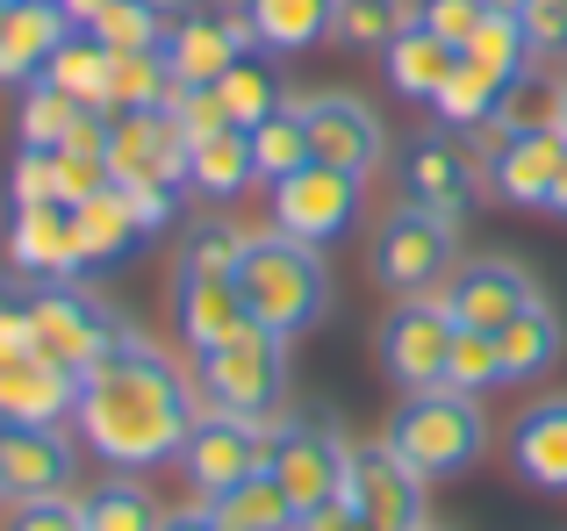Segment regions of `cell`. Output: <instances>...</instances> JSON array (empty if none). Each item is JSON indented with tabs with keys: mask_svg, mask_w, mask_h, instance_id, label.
<instances>
[{
	"mask_svg": "<svg viewBox=\"0 0 567 531\" xmlns=\"http://www.w3.org/2000/svg\"><path fill=\"white\" fill-rule=\"evenodd\" d=\"M194 417H202V409H194L181 366H173L137 323L80 374V403H72L80 446L94 452V460H109L115 475H152V467L181 460Z\"/></svg>",
	"mask_w": 567,
	"mask_h": 531,
	"instance_id": "cell-1",
	"label": "cell"
},
{
	"mask_svg": "<svg viewBox=\"0 0 567 531\" xmlns=\"http://www.w3.org/2000/svg\"><path fill=\"white\" fill-rule=\"evenodd\" d=\"M237 294H245V316L259 331L295 345L331 309V266H323L317 244L288 238V230H251L245 252H237Z\"/></svg>",
	"mask_w": 567,
	"mask_h": 531,
	"instance_id": "cell-2",
	"label": "cell"
},
{
	"mask_svg": "<svg viewBox=\"0 0 567 531\" xmlns=\"http://www.w3.org/2000/svg\"><path fill=\"white\" fill-rule=\"evenodd\" d=\"M381 438L424 481H445V475H460V467H474L488 452V417H482V403L460 395V388H424V395H402V409L388 417Z\"/></svg>",
	"mask_w": 567,
	"mask_h": 531,
	"instance_id": "cell-3",
	"label": "cell"
},
{
	"mask_svg": "<svg viewBox=\"0 0 567 531\" xmlns=\"http://www.w3.org/2000/svg\"><path fill=\"white\" fill-rule=\"evenodd\" d=\"M22 302H29V352L51 360V366H72V374H86V366L130 331L123 309H115L109 294L80 288V280H37Z\"/></svg>",
	"mask_w": 567,
	"mask_h": 531,
	"instance_id": "cell-4",
	"label": "cell"
},
{
	"mask_svg": "<svg viewBox=\"0 0 567 531\" xmlns=\"http://www.w3.org/2000/svg\"><path fill=\"white\" fill-rule=\"evenodd\" d=\"M202 395L208 409H230V417L251 424H274L288 409V337L245 323L237 337L202 352Z\"/></svg>",
	"mask_w": 567,
	"mask_h": 531,
	"instance_id": "cell-5",
	"label": "cell"
},
{
	"mask_svg": "<svg viewBox=\"0 0 567 531\" xmlns=\"http://www.w3.org/2000/svg\"><path fill=\"white\" fill-rule=\"evenodd\" d=\"M453 244H460V216L424 209V201L402 195L374 223V280L395 294V302L431 294V288H445V273H453Z\"/></svg>",
	"mask_w": 567,
	"mask_h": 531,
	"instance_id": "cell-6",
	"label": "cell"
},
{
	"mask_svg": "<svg viewBox=\"0 0 567 531\" xmlns=\"http://www.w3.org/2000/svg\"><path fill=\"white\" fill-rule=\"evenodd\" d=\"M346 438L331 431L323 409H280L274 431H266V475L288 489L295 518L323 510L331 496H346Z\"/></svg>",
	"mask_w": 567,
	"mask_h": 531,
	"instance_id": "cell-7",
	"label": "cell"
},
{
	"mask_svg": "<svg viewBox=\"0 0 567 531\" xmlns=\"http://www.w3.org/2000/svg\"><path fill=\"white\" fill-rule=\"evenodd\" d=\"M251 51V22L237 0H166V65L181 86H216Z\"/></svg>",
	"mask_w": 567,
	"mask_h": 531,
	"instance_id": "cell-8",
	"label": "cell"
},
{
	"mask_svg": "<svg viewBox=\"0 0 567 531\" xmlns=\"http://www.w3.org/2000/svg\"><path fill=\"white\" fill-rule=\"evenodd\" d=\"M374 352H381V374L395 381L402 395L445 388V352H453V316H445V302L439 294L395 302L374 331Z\"/></svg>",
	"mask_w": 567,
	"mask_h": 531,
	"instance_id": "cell-9",
	"label": "cell"
},
{
	"mask_svg": "<svg viewBox=\"0 0 567 531\" xmlns=\"http://www.w3.org/2000/svg\"><path fill=\"white\" fill-rule=\"evenodd\" d=\"M424 489L431 481L388 438H367V446L346 452V503L374 531H424Z\"/></svg>",
	"mask_w": 567,
	"mask_h": 531,
	"instance_id": "cell-10",
	"label": "cell"
},
{
	"mask_svg": "<svg viewBox=\"0 0 567 531\" xmlns=\"http://www.w3.org/2000/svg\"><path fill=\"white\" fill-rule=\"evenodd\" d=\"M360 187L367 180H352V173L309 158L302 173L274 180V230H288V238H302V244L323 252V244H338L352 223H360Z\"/></svg>",
	"mask_w": 567,
	"mask_h": 531,
	"instance_id": "cell-11",
	"label": "cell"
},
{
	"mask_svg": "<svg viewBox=\"0 0 567 531\" xmlns=\"http://www.w3.org/2000/svg\"><path fill=\"white\" fill-rule=\"evenodd\" d=\"M109 173L115 187H181L187 180V129L173 108H115L109 115Z\"/></svg>",
	"mask_w": 567,
	"mask_h": 531,
	"instance_id": "cell-12",
	"label": "cell"
},
{
	"mask_svg": "<svg viewBox=\"0 0 567 531\" xmlns=\"http://www.w3.org/2000/svg\"><path fill=\"white\" fill-rule=\"evenodd\" d=\"M72 481H80V446L58 424H0V503L72 496Z\"/></svg>",
	"mask_w": 567,
	"mask_h": 531,
	"instance_id": "cell-13",
	"label": "cell"
},
{
	"mask_svg": "<svg viewBox=\"0 0 567 531\" xmlns=\"http://www.w3.org/2000/svg\"><path fill=\"white\" fill-rule=\"evenodd\" d=\"M482 137V152H474V166H482V187L496 201H511V209H546V195H554V173L567 158V137L560 129H532V137H496V129H474Z\"/></svg>",
	"mask_w": 567,
	"mask_h": 531,
	"instance_id": "cell-14",
	"label": "cell"
},
{
	"mask_svg": "<svg viewBox=\"0 0 567 531\" xmlns=\"http://www.w3.org/2000/svg\"><path fill=\"white\" fill-rule=\"evenodd\" d=\"M302 129H309L317 166H338V173H352V180H367V173L388 158V129L360 94H309L302 101Z\"/></svg>",
	"mask_w": 567,
	"mask_h": 531,
	"instance_id": "cell-15",
	"label": "cell"
},
{
	"mask_svg": "<svg viewBox=\"0 0 567 531\" xmlns=\"http://www.w3.org/2000/svg\"><path fill=\"white\" fill-rule=\"evenodd\" d=\"M266 431H274V424L208 409V417H194V431H187V446H181V475L202 496H216V489H230V481L259 475V467H266Z\"/></svg>",
	"mask_w": 567,
	"mask_h": 531,
	"instance_id": "cell-16",
	"label": "cell"
},
{
	"mask_svg": "<svg viewBox=\"0 0 567 531\" xmlns=\"http://www.w3.org/2000/svg\"><path fill=\"white\" fill-rule=\"evenodd\" d=\"M8 266L22 280H80L86 266V238H80V216L65 201H37V209H14L8 223Z\"/></svg>",
	"mask_w": 567,
	"mask_h": 531,
	"instance_id": "cell-17",
	"label": "cell"
},
{
	"mask_svg": "<svg viewBox=\"0 0 567 531\" xmlns=\"http://www.w3.org/2000/svg\"><path fill=\"white\" fill-rule=\"evenodd\" d=\"M439 302H445V316L467 323V331H503L517 309L539 302V288H532L525 266H511V259H467V266L445 273Z\"/></svg>",
	"mask_w": 567,
	"mask_h": 531,
	"instance_id": "cell-18",
	"label": "cell"
},
{
	"mask_svg": "<svg viewBox=\"0 0 567 531\" xmlns=\"http://www.w3.org/2000/svg\"><path fill=\"white\" fill-rule=\"evenodd\" d=\"M80 403V374L51 366L37 352H14L0 360V424H65Z\"/></svg>",
	"mask_w": 567,
	"mask_h": 531,
	"instance_id": "cell-19",
	"label": "cell"
},
{
	"mask_svg": "<svg viewBox=\"0 0 567 531\" xmlns=\"http://www.w3.org/2000/svg\"><path fill=\"white\" fill-rule=\"evenodd\" d=\"M474 187H482V166H474L467 152H460L445 129H431V137L410 144V158H402V195L424 201V209H445V216H467Z\"/></svg>",
	"mask_w": 567,
	"mask_h": 531,
	"instance_id": "cell-20",
	"label": "cell"
},
{
	"mask_svg": "<svg viewBox=\"0 0 567 531\" xmlns=\"http://www.w3.org/2000/svg\"><path fill=\"white\" fill-rule=\"evenodd\" d=\"M173 323H181V337L194 352L237 337L251 323L245 294H237V273H194V266H181V273H173Z\"/></svg>",
	"mask_w": 567,
	"mask_h": 531,
	"instance_id": "cell-21",
	"label": "cell"
},
{
	"mask_svg": "<svg viewBox=\"0 0 567 531\" xmlns=\"http://www.w3.org/2000/svg\"><path fill=\"white\" fill-rule=\"evenodd\" d=\"M65 29H72V14L58 0H14L8 22H0V86L22 94L29 80H43V65L65 43Z\"/></svg>",
	"mask_w": 567,
	"mask_h": 531,
	"instance_id": "cell-22",
	"label": "cell"
},
{
	"mask_svg": "<svg viewBox=\"0 0 567 531\" xmlns=\"http://www.w3.org/2000/svg\"><path fill=\"white\" fill-rule=\"evenodd\" d=\"M511 467L546 496H567V395H539L511 424Z\"/></svg>",
	"mask_w": 567,
	"mask_h": 531,
	"instance_id": "cell-23",
	"label": "cell"
},
{
	"mask_svg": "<svg viewBox=\"0 0 567 531\" xmlns=\"http://www.w3.org/2000/svg\"><path fill=\"white\" fill-rule=\"evenodd\" d=\"M251 22V43L274 58H295V51H317L323 37L338 29V0H237Z\"/></svg>",
	"mask_w": 567,
	"mask_h": 531,
	"instance_id": "cell-24",
	"label": "cell"
},
{
	"mask_svg": "<svg viewBox=\"0 0 567 531\" xmlns=\"http://www.w3.org/2000/svg\"><path fill=\"white\" fill-rule=\"evenodd\" d=\"M381 58H388V86L410 94V101H439V86L453 80V65H460V51L439 37V29H424L416 14L395 29V43H388Z\"/></svg>",
	"mask_w": 567,
	"mask_h": 531,
	"instance_id": "cell-25",
	"label": "cell"
},
{
	"mask_svg": "<svg viewBox=\"0 0 567 531\" xmlns=\"http://www.w3.org/2000/svg\"><path fill=\"white\" fill-rule=\"evenodd\" d=\"M43 80H51L58 94L86 101V108H115V51L94 37V29H80V22H72V29H65V43L51 51Z\"/></svg>",
	"mask_w": 567,
	"mask_h": 531,
	"instance_id": "cell-26",
	"label": "cell"
},
{
	"mask_svg": "<svg viewBox=\"0 0 567 531\" xmlns=\"http://www.w3.org/2000/svg\"><path fill=\"white\" fill-rule=\"evenodd\" d=\"M560 316L546 302H532V309H517L511 323L496 331V360H503V388H517V381H539V374H554V360H560Z\"/></svg>",
	"mask_w": 567,
	"mask_h": 531,
	"instance_id": "cell-27",
	"label": "cell"
},
{
	"mask_svg": "<svg viewBox=\"0 0 567 531\" xmlns=\"http://www.w3.org/2000/svg\"><path fill=\"white\" fill-rule=\"evenodd\" d=\"M251 180H259V173H251V137H245V129H223V137L187 144V187L202 201L223 209V201H237Z\"/></svg>",
	"mask_w": 567,
	"mask_h": 531,
	"instance_id": "cell-28",
	"label": "cell"
},
{
	"mask_svg": "<svg viewBox=\"0 0 567 531\" xmlns=\"http://www.w3.org/2000/svg\"><path fill=\"white\" fill-rule=\"evenodd\" d=\"M208 510H216V524L223 531H295L302 518H295V503H288V489H280L274 475H245V481H230V489H216V496H202Z\"/></svg>",
	"mask_w": 567,
	"mask_h": 531,
	"instance_id": "cell-29",
	"label": "cell"
},
{
	"mask_svg": "<svg viewBox=\"0 0 567 531\" xmlns=\"http://www.w3.org/2000/svg\"><path fill=\"white\" fill-rule=\"evenodd\" d=\"M216 94H223V108H230L237 129H251V123H266L274 108H288V86H280L274 51H245V58H237V65L216 80Z\"/></svg>",
	"mask_w": 567,
	"mask_h": 531,
	"instance_id": "cell-30",
	"label": "cell"
},
{
	"mask_svg": "<svg viewBox=\"0 0 567 531\" xmlns=\"http://www.w3.org/2000/svg\"><path fill=\"white\" fill-rule=\"evenodd\" d=\"M560 123V72H517V80H503L496 94V115H488V129L496 137H532V129H554Z\"/></svg>",
	"mask_w": 567,
	"mask_h": 531,
	"instance_id": "cell-31",
	"label": "cell"
},
{
	"mask_svg": "<svg viewBox=\"0 0 567 531\" xmlns=\"http://www.w3.org/2000/svg\"><path fill=\"white\" fill-rule=\"evenodd\" d=\"M80 238H86V259L94 266H115V259H130L144 244V223H137V209H130V195L123 187H101L94 201H80Z\"/></svg>",
	"mask_w": 567,
	"mask_h": 531,
	"instance_id": "cell-32",
	"label": "cell"
},
{
	"mask_svg": "<svg viewBox=\"0 0 567 531\" xmlns=\"http://www.w3.org/2000/svg\"><path fill=\"white\" fill-rule=\"evenodd\" d=\"M80 524L86 531H166V510L152 503L144 481L109 475V481H94V489L80 496Z\"/></svg>",
	"mask_w": 567,
	"mask_h": 531,
	"instance_id": "cell-33",
	"label": "cell"
},
{
	"mask_svg": "<svg viewBox=\"0 0 567 531\" xmlns=\"http://www.w3.org/2000/svg\"><path fill=\"white\" fill-rule=\"evenodd\" d=\"M245 137H251V173H259L266 187H274V180H288V173H302L309 158H317V152H309V129H302V101L274 108L266 123H251Z\"/></svg>",
	"mask_w": 567,
	"mask_h": 531,
	"instance_id": "cell-34",
	"label": "cell"
},
{
	"mask_svg": "<svg viewBox=\"0 0 567 531\" xmlns=\"http://www.w3.org/2000/svg\"><path fill=\"white\" fill-rule=\"evenodd\" d=\"M496 94H503L496 72H482L474 58H460L453 80L439 86V101H431V108H439L445 129H467V137H474V129H488V115H496Z\"/></svg>",
	"mask_w": 567,
	"mask_h": 531,
	"instance_id": "cell-35",
	"label": "cell"
},
{
	"mask_svg": "<svg viewBox=\"0 0 567 531\" xmlns=\"http://www.w3.org/2000/svg\"><path fill=\"white\" fill-rule=\"evenodd\" d=\"M80 29H94L109 51H158V43H166V0H109V8Z\"/></svg>",
	"mask_w": 567,
	"mask_h": 531,
	"instance_id": "cell-36",
	"label": "cell"
},
{
	"mask_svg": "<svg viewBox=\"0 0 567 531\" xmlns=\"http://www.w3.org/2000/svg\"><path fill=\"white\" fill-rule=\"evenodd\" d=\"M173 94H181V80L166 65V43L158 51H115V108H166Z\"/></svg>",
	"mask_w": 567,
	"mask_h": 531,
	"instance_id": "cell-37",
	"label": "cell"
},
{
	"mask_svg": "<svg viewBox=\"0 0 567 531\" xmlns=\"http://www.w3.org/2000/svg\"><path fill=\"white\" fill-rule=\"evenodd\" d=\"M445 388L474 395V403H482L488 388H503L496 331H467V323H453V352H445Z\"/></svg>",
	"mask_w": 567,
	"mask_h": 531,
	"instance_id": "cell-38",
	"label": "cell"
},
{
	"mask_svg": "<svg viewBox=\"0 0 567 531\" xmlns=\"http://www.w3.org/2000/svg\"><path fill=\"white\" fill-rule=\"evenodd\" d=\"M460 58H474L482 72H496V80H517V72L532 65V43H525V22L517 14H482L474 22V37H467V51Z\"/></svg>",
	"mask_w": 567,
	"mask_h": 531,
	"instance_id": "cell-39",
	"label": "cell"
},
{
	"mask_svg": "<svg viewBox=\"0 0 567 531\" xmlns=\"http://www.w3.org/2000/svg\"><path fill=\"white\" fill-rule=\"evenodd\" d=\"M410 0H338V43H352V51H388L395 43V29L410 22Z\"/></svg>",
	"mask_w": 567,
	"mask_h": 531,
	"instance_id": "cell-40",
	"label": "cell"
},
{
	"mask_svg": "<svg viewBox=\"0 0 567 531\" xmlns=\"http://www.w3.org/2000/svg\"><path fill=\"white\" fill-rule=\"evenodd\" d=\"M245 238L251 230H237L230 216H194V223L181 230V266H194V273H237Z\"/></svg>",
	"mask_w": 567,
	"mask_h": 531,
	"instance_id": "cell-41",
	"label": "cell"
},
{
	"mask_svg": "<svg viewBox=\"0 0 567 531\" xmlns=\"http://www.w3.org/2000/svg\"><path fill=\"white\" fill-rule=\"evenodd\" d=\"M51 158H58V201H65V209H80V201L101 195V187H115L109 152H51Z\"/></svg>",
	"mask_w": 567,
	"mask_h": 531,
	"instance_id": "cell-42",
	"label": "cell"
},
{
	"mask_svg": "<svg viewBox=\"0 0 567 531\" xmlns=\"http://www.w3.org/2000/svg\"><path fill=\"white\" fill-rule=\"evenodd\" d=\"M166 108H173V123L187 129V144H202V137H223V129H237L216 86H181V94H173Z\"/></svg>",
	"mask_w": 567,
	"mask_h": 531,
	"instance_id": "cell-43",
	"label": "cell"
},
{
	"mask_svg": "<svg viewBox=\"0 0 567 531\" xmlns=\"http://www.w3.org/2000/svg\"><path fill=\"white\" fill-rule=\"evenodd\" d=\"M8 201L14 209H37V201H58V158L22 144V158L8 166Z\"/></svg>",
	"mask_w": 567,
	"mask_h": 531,
	"instance_id": "cell-44",
	"label": "cell"
},
{
	"mask_svg": "<svg viewBox=\"0 0 567 531\" xmlns=\"http://www.w3.org/2000/svg\"><path fill=\"white\" fill-rule=\"evenodd\" d=\"M517 22H525L532 58H560L567 51V0H525V8H517Z\"/></svg>",
	"mask_w": 567,
	"mask_h": 531,
	"instance_id": "cell-45",
	"label": "cell"
},
{
	"mask_svg": "<svg viewBox=\"0 0 567 531\" xmlns=\"http://www.w3.org/2000/svg\"><path fill=\"white\" fill-rule=\"evenodd\" d=\"M8 531H86L80 496H37V503H8Z\"/></svg>",
	"mask_w": 567,
	"mask_h": 531,
	"instance_id": "cell-46",
	"label": "cell"
},
{
	"mask_svg": "<svg viewBox=\"0 0 567 531\" xmlns=\"http://www.w3.org/2000/svg\"><path fill=\"white\" fill-rule=\"evenodd\" d=\"M482 0H416V22L424 29H439L453 51H467V37H474V22H482Z\"/></svg>",
	"mask_w": 567,
	"mask_h": 531,
	"instance_id": "cell-47",
	"label": "cell"
},
{
	"mask_svg": "<svg viewBox=\"0 0 567 531\" xmlns=\"http://www.w3.org/2000/svg\"><path fill=\"white\" fill-rule=\"evenodd\" d=\"M29 288H8L0 280V360H14V352H29Z\"/></svg>",
	"mask_w": 567,
	"mask_h": 531,
	"instance_id": "cell-48",
	"label": "cell"
},
{
	"mask_svg": "<svg viewBox=\"0 0 567 531\" xmlns=\"http://www.w3.org/2000/svg\"><path fill=\"white\" fill-rule=\"evenodd\" d=\"M295 531H374V524H367L360 510L346 503V496H331V503H323V510H309V518L295 524Z\"/></svg>",
	"mask_w": 567,
	"mask_h": 531,
	"instance_id": "cell-49",
	"label": "cell"
},
{
	"mask_svg": "<svg viewBox=\"0 0 567 531\" xmlns=\"http://www.w3.org/2000/svg\"><path fill=\"white\" fill-rule=\"evenodd\" d=\"M166 531H223V524H216V510L202 503V510H173V518H166Z\"/></svg>",
	"mask_w": 567,
	"mask_h": 531,
	"instance_id": "cell-50",
	"label": "cell"
},
{
	"mask_svg": "<svg viewBox=\"0 0 567 531\" xmlns=\"http://www.w3.org/2000/svg\"><path fill=\"white\" fill-rule=\"evenodd\" d=\"M546 216H560V223H567V158H560V173H554V195H546Z\"/></svg>",
	"mask_w": 567,
	"mask_h": 531,
	"instance_id": "cell-51",
	"label": "cell"
},
{
	"mask_svg": "<svg viewBox=\"0 0 567 531\" xmlns=\"http://www.w3.org/2000/svg\"><path fill=\"white\" fill-rule=\"evenodd\" d=\"M58 8H65V14H72V22H94V14H101V8H109V0H58Z\"/></svg>",
	"mask_w": 567,
	"mask_h": 531,
	"instance_id": "cell-52",
	"label": "cell"
},
{
	"mask_svg": "<svg viewBox=\"0 0 567 531\" xmlns=\"http://www.w3.org/2000/svg\"><path fill=\"white\" fill-rule=\"evenodd\" d=\"M482 8H488V14H517V8H525V0H482Z\"/></svg>",
	"mask_w": 567,
	"mask_h": 531,
	"instance_id": "cell-53",
	"label": "cell"
},
{
	"mask_svg": "<svg viewBox=\"0 0 567 531\" xmlns=\"http://www.w3.org/2000/svg\"><path fill=\"white\" fill-rule=\"evenodd\" d=\"M554 129L567 137V72H560V123H554Z\"/></svg>",
	"mask_w": 567,
	"mask_h": 531,
	"instance_id": "cell-54",
	"label": "cell"
},
{
	"mask_svg": "<svg viewBox=\"0 0 567 531\" xmlns=\"http://www.w3.org/2000/svg\"><path fill=\"white\" fill-rule=\"evenodd\" d=\"M8 8H14V0H0V22H8Z\"/></svg>",
	"mask_w": 567,
	"mask_h": 531,
	"instance_id": "cell-55",
	"label": "cell"
},
{
	"mask_svg": "<svg viewBox=\"0 0 567 531\" xmlns=\"http://www.w3.org/2000/svg\"><path fill=\"white\" fill-rule=\"evenodd\" d=\"M424 531H439V524H424Z\"/></svg>",
	"mask_w": 567,
	"mask_h": 531,
	"instance_id": "cell-56",
	"label": "cell"
}]
</instances>
